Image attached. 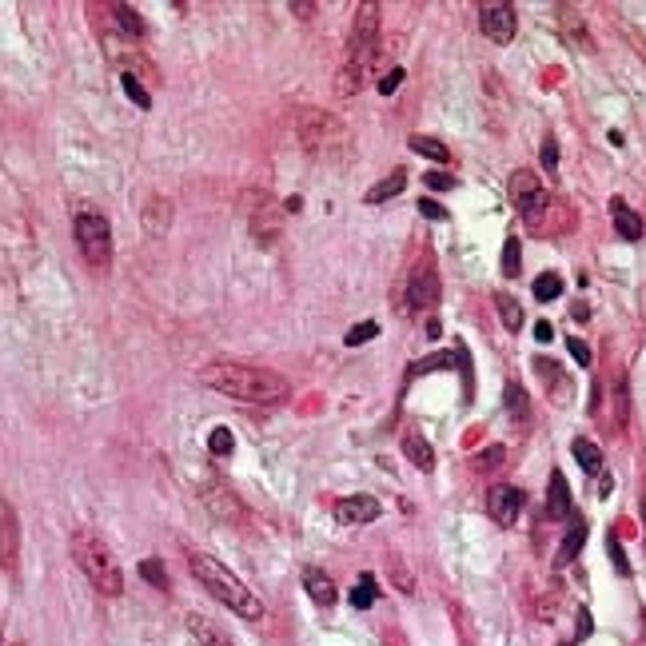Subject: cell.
I'll list each match as a JSON object with an SVG mask.
<instances>
[{"label":"cell","instance_id":"6da1fadb","mask_svg":"<svg viewBox=\"0 0 646 646\" xmlns=\"http://www.w3.org/2000/svg\"><path fill=\"white\" fill-rule=\"evenodd\" d=\"M196 379H200L208 391L228 395V399H236V403H284V399L292 395V383H288L280 371H268V367H256V363L220 359V363H208Z\"/></svg>","mask_w":646,"mask_h":646},{"label":"cell","instance_id":"7a4b0ae2","mask_svg":"<svg viewBox=\"0 0 646 646\" xmlns=\"http://www.w3.org/2000/svg\"><path fill=\"white\" fill-rule=\"evenodd\" d=\"M375 48H379V4H359L355 8V20H351V36H347V52H343V64H339V76H335V92L339 96H355L371 72V60H375Z\"/></svg>","mask_w":646,"mask_h":646},{"label":"cell","instance_id":"3957f363","mask_svg":"<svg viewBox=\"0 0 646 646\" xmlns=\"http://www.w3.org/2000/svg\"><path fill=\"white\" fill-rule=\"evenodd\" d=\"M188 567H192V575H196V583L216 599V603H224L228 611H236L240 619H264V603H260V595H252V587H244L224 563H216L212 555H204V551H196V555H188Z\"/></svg>","mask_w":646,"mask_h":646},{"label":"cell","instance_id":"277c9868","mask_svg":"<svg viewBox=\"0 0 646 646\" xmlns=\"http://www.w3.org/2000/svg\"><path fill=\"white\" fill-rule=\"evenodd\" d=\"M68 551H72V559H76V567L84 571V579L100 591V595H108V599H116V595H124V571L116 567V559H112V551H108V543L96 535V531H88V527H80V531H72V539H68Z\"/></svg>","mask_w":646,"mask_h":646},{"label":"cell","instance_id":"5b68a950","mask_svg":"<svg viewBox=\"0 0 646 646\" xmlns=\"http://www.w3.org/2000/svg\"><path fill=\"white\" fill-rule=\"evenodd\" d=\"M72 236H76L80 256L88 260V268L104 272V268L112 264V224H108L100 212L80 208L76 220H72Z\"/></svg>","mask_w":646,"mask_h":646},{"label":"cell","instance_id":"8992f818","mask_svg":"<svg viewBox=\"0 0 646 646\" xmlns=\"http://www.w3.org/2000/svg\"><path fill=\"white\" fill-rule=\"evenodd\" d=\"M300 140H304V148L316 152V156H335L339 148H347L343 124H339L331 112H323V108H304V112H300Z\"/></svg>","mask_w":646,"mask_h":646},{"label":"cell","instance_id":"52a82bcc","mask_svg":"<svg viewBox=\"0 0 646 646\" xmlns=\"http://www.w3.org/2000/svg\"><path fill=\"white\" fill-rule=\"evenodd\" d=\"M511 204L519 208V216H523L527 224H535V220L547 212V188L539 184L535 172L519 168V172L511 176Z\"/></svg>","mask_w":646,"mask_h":646},{"label":"cell","instance_id":"ba28073f","mask_svg":"<svg viewBox=\"0 0 646 646\" xmlns=\"http://www.w3.org/2000/svg\"><path fill=\"white\" fill-rule=\"evenodd\" d=\"M479 28H483V36H487V40H495V44H511V40H515V28H519L515 4H507V0H491V4H483V8H479Z\"/></svg>","mask_w":646,"mask_h":646},{"label":"cell","instance_id":"9c48e42d","mask_svg":"<svg viewBox=\"0 0 646 646\" xmlns=\"http://www.w3.org/2000/svg\"><path fill=\"white\" fill-rule=\"evenodd\" d=\"M252 236H256V244H264V248H272L280 236H284V220H280V208H276V200L268 196V192H260V200L252 204Z\"/></svg>","mask_w":646,"mask_h":646},{"label":"cell","instance_id":"30bf717a","mask_svg":"<svg viewBox=\"0 0 646 646\" xmlns=\"http://www.w3.org/2000/svg\"><path fill=\"white\" fill-rule=\"evenodd\" d=\"M407 304L411 312H431L439 304V276L431 264H419L411 272V284H407Z\"/></svg>","mask_w":646,"mask_h":646},{"label":"cell","instance_id":"8fae6325","mask_svg":"<svg viewBox=\"0 0 646 646\" xmlns=\"http://www.w3.org/2000/svg\"><path fill=\"white\" fill-rule=\"evenodd\" d=\"M519 511H523V491H519V487L499 483V487L487 491V515H491L499 527H511V523L519 519Z\"/></svg>","mask_w":646,"mask_h":646},{"label":"cell","instance_id":"7c38bea8","mask_svg":"<svg viewBox=\"0 0 646 646\" xmlns=\"http://www.w3.org/2000/svg\"><path fill=\"white\" fill-rule=\"evenodd\" d=\"M379 499H371V495H347V499H339L335 503V519L343 523V527H367V523H375L379 519Z\"/></svg>","mask_w":646,"mask_h":646},{"label":"cell","instance_id":"4fadbf2b","mask_svg":"<svg viewBox=\"0 0 646 646\" xmlns=\"http://www.w3.org/2000/svg\"><path fill=\"white\" fill-rule=\"evenodd\" d=\"M543 515L551 523H571L575 519V499H571V487H567V475L563 471H551V491H547Z\"/></svg>","mask_w":646,"mask_h":646},{"label":"cell","instance_id":"5bb4252c","mask_svg":"<svg viewBox=\"0 0 646 646\" xmlns=\"http://www.w3.org/2000/svg\"><path fill=\"white\" fill-rule=\"evenodd\" d=\"M611 220H615V232L623 236V240H643V216L627 204V200H611Z\"/></svg>","mask_w":646,"mask_h":646},{"label":"cell","instance_id":"9a60e30c","mask_svg":"<svg viewBox=\"0 0 646 646\" xmlns=\"http://www.w3.org/2000/svg\"><path fill=\"white\" fill-rule=\"evenodd\" d=\"M583 543H587V519H583V515H575V519H571V527H567V539H563V547H559V555H555V563H559V567H571V563L579 559Z\"/></svg>","mask_w":646,"mask_h":646},{"label":"cell","instance_id":"2e32d148","mask_svg":"<svg viewBox=\"0 0 646 646\" xmlns=\"http://www.w3.org/2000/svg\"><path fill=\"white\" fill-rule=\"evenodd\" d=\"M188 635L200 646H236L212 619H204V615H188Z\"/></svg>","mask_w":646,"mask_h":646},{"label":"cell","instance_id":"e0dca14e","mask_svg":"<svg viewBox=\"0 0 646 646\" xmlns=\"http://www.w3.org/2000/svg\"><path fill=\"white\" fill-rule=\"evenodd\" d=\"M403 188H407V172H403V168H395L391 176H383L379 184H371L363 200H367V204H387V200H395Z\"/></svg>","mask_w":646,"mask_h":646},{"label":"cell","instance_id":"ac0fdd59","mask_svg":"<svg viewBox=\"0 0 646 646\" xmlns=\"http://www.w3.org/2000/svg\"><path fill=\"white\" fill-rule=\"evenodd\" d=\"M12 555H16V511L0 495V563H8Z\"/></svg>","mask_w":646,"mask_h":646},{"label":"cell","instance_id":"d6986e66","mask_svg":"<svg viewBox=\"0 0 646 646\" xmlns=\"http://www.w3.org/2000/svg\"><path fill=\"white\" fill-rule=\"evenodd\" d=\"M403 451H407L411 467H419L423 475L435 471V451H431V443H427L423 435H407V439H403Z\"/></svg>","mask_w":646,"mask_h":646},{"label":"cell","instance_id":"ffe728a7","mask_svg":"<svg viewBox=\"0 0 646 646\" xmlns=\"http://www.w3.org/2000/svg\"><path fill=\"white\" fill-rule=\"evenodd\" d=\"M304 587H308V595H312V603H320V607H331L335 603V587H331V579L316 571V567H308L304 571Z\"/></svg>","mask_w":646,"mask_h":646},{"label":"cell","instance_id":"44dd1931","mask_svg":"<svg viewBox=\"0 0 646 646\" xmlns=\"http://www.w3.org/2000/svg\"><path fill=\"white\" fill-rule=\"evenodd\" d=\"M571 455L579 459V467H583V471L603 475V451H599V443H591V439H575V443H571Z\"/></svg>","mask_w":646,"mask_h":646},{"label":"cell","instance_id":"7402d4cb","mask_svg":"<svg viewBox=\"0 0 646 646\" xmlns=\"http://www.w3.org/2000/svg\"><path fill=\"white\" fill-rule=\"evenodd\" d=\"M411 152H415V156H427V160H435V164L451 160L447 144H443V140H435V136H411Z\"/></svg>","mask_w":646,"mask_h":646},{"label":"cell","instance_id":"603a6c76","mask_svg":"<svg viewBox=\"0 0 646 646\" xmlns=\"http://www.w3.org/2000/svg\"><path fill=\"white\" fill-rule=\"evenodd\" d=\"M503 403H507V411L519 419V423H527L531 419V407H527V391L519 387V383H507L503 387Z\"/></svg>","mask_w":646,"mask_h":646},{"label":"cell","instance_id":"cb8c5ba5","mask_svg":"<svg viewBox=\"0 0 646 646\" xmlns=\"http://www.w3.org/2000/svg\"><path fill=\"white\" fill-rule=\"evenodd\" d=\"M531 292H535V300H543V304H551V300H559L563 296V276H555V272H543L535 284H531Z\"/></svg>","mask_w":646,"mask_h":646},{"label":"cell","instance_id":"d4e9b609","mask_svg":"<svg viewBox=\"0 0 646 646\" xmlns=\"http://www.w3.org/2000/svg\"><path fill=\"white\" fill-rule=\"evenodd\" d=\"M495 308H499V320H503L507 331H519L523 327V312H519V304L507 292H495Z\"/></svg>","mask_w":646,"mask_h":646},{"label":"cell","instance_id":"484cf974","mask_svg":"<svg viewBox=\"0 0 646 646\" xmlns=\"http://www.w3.org/2000/svg\"><path fill=\"white\" fill-rule=\"evenodd\" d=\"M559 20H563L567 36L575 40V48H579V44H583V48H591V36H587V28H583V16L575 20V8H567V4H563V8H559Z\"/></svg>","mask_w":646,"mask_h":646},{"label":"cell","instance_id":"4316f807","mask_svg":"<svg viewBox=\"0 0 646 646\" xmlns=\"http://www.w3.org/2000/svg\"><path fill=\"white\" fill-rule=\"evenodd\" d=\"M379 599V587H375V575L367 571V575H359V587L351 591V607H359V611H367L371 603Z\"/></svg>","mask_w":646,"mask_h":646},{"label":"cell","instance_id":"83f0119b","mask_svg":"<svg viewBox=\"0 0 646 646\" xmlns=\"http://www.w3.org/2000/svg\"><path fill=\"white\" fill-rule=\"evenodd\" d=\"M112 12H116V20H120V28L128 36H144V20H140V12L132 4H112Z\"/></svg>","mask_w":646,"mask_h":646},{"label":"cell","instance_id":"f1b7e54d","mask_svg":"<svg viewBox=\"0 0 646 646\" xmlns=\"http://www.w3.org/2000/svg\"><path fill=\"white\" fill-rule=\"evenodd\" d=\"M232 447H236V435H232L228 427H212V435H208V451H212L216 459H224V455H232Z\"/></svg>","mask_w":646,"mask_h":646},{"label":"cell","instance_id":"f546056e","mask_svg":"<svg viewBox=\"0 0 646 646\" xmlns=\"http://www.w3.org/2000/svg\"><path fill=\"white\" fill-rule=\"evenodd\" d=\"M519 264H523L519 236H507V244H503V276H519Z\"/></svg>","mask_w":646,"mask_h":646},{"label":"cell","instance_id":"4dcf8cb0","mask_svg":"<svg viewBox=\"0 0 646 646\" xmlns=\"http://www.w3.org/2000/svg\"><path fill=\"white\" fill-rule=\"evenodd\" d=\"M120 84H124V92H128L140 108H152V96H148V88L140 84V76H136V72H124V76H120Z\"/></svg>","mask_w":646,"mask_h":646},{"label":"cell","instance_id":"1f68e13d","mask_svg":"<svg viewBox=\"0 0 646 646\" xmlns=\"http://www.w3.org/2000/svg\"><path fill=\"white\" fill-rule=\"evenodd\" d=\"M140 579H148L152 587H168V571H164L160 559H144L140 563Z\"/></svg>","mask_w":646,"mask_h":646},{"label":"cell","instance_id":"d6a6232c","mask_svg":"<svg viewBox=\"0 0 646 646\" xmlns=\"http://www.w3.org/2000/svg\"><path fill=\"white\" fill-rule=\"evenodd\" d=\"M375 331H379V327H375L371 320L355 323V327L347 331V347H355V343H367V339H375Z\"/></svg>","mask_w":646,"mask_h":646},{"label":"cell","instance_id":"836d02e7","mask_svg":"<svg viewBox=\"0 0 646 646\" xmlns=\"http://www.w3.org/2000/svg\"><path fill=\"white\" fill-rule=\"evenodd\" d=\"M539 160H543V168H547V172H559V144H555L551 136L543 140V148H539Z\"/></svg>","mask_w":646,"mask_h":646},{"label":"cell","instance_id":"e575fe53","mask_svg":"<svg viewBox=\"0 0 646 646\" xmlns=\"http://www.w3.org/2000/svg\"><path fill=\"white\" fill-rule=\"evenodd\" d=\"M567 351L575 355V363H579V367H591V347H587L579 335H571V339H567Z\"/></svg>","mask_w":646,"mask_h":646},{"label":"cell","instance_id":"d590c367","mask_svg":"<svg viewBox=\"0 0 646 646\" xmlns=\"http://www.w3.org/2000/svg\"><path fill=\"white\" fill-rule=\"evenodd\" d=\"M607 551H611V559H615V567H619V575H631V563H627V555H623V543L611 535L607 539Z\"/></svg>","mask_w":646,"mask_h":646},{"label":"cell","instance_id":"8d00e7d4","mask_svg":"<svg viewBox=\"0 0 646 646\" xmlns=\"http://www.w3.org/2000/svg\"><path fill=\"white\" fill-rule=\"evenodd\" d=\"M615 403H619V415H615V427L627 423V379H619V391H615Z\"/></svg>","mask_w":646,"mask_h":646},{"label":"cell","instance_id":"74e56055","mask_svg":"<svg viewBox=\"0 0 646 646\" xmlns=\"http://www.w3.org/2000/svg\"><path fill=\"white\" fill-rule=\"evenodd\" d=\"M399 80H403V68H391V72L379 80V92H383V96H391V92L399 88Z\"/></svg>","mask_w":646,"mask_h":646},{"label":"cell","instance_id":"f35d334b","mask_svg":"<svg viewBox=\"0 0 646 646\" xmlns=\"http://www.w3.org/2000/svg\"><path fill=\"white\" fill-rule=\"evenodd\" d=\"M419 212H423L427 220H447V208H439L435 200H419Z\"/></svg>","mask_w":646,"mask_h":646},{"label":"cell","instance_id":"ab89813d","mask_svg":"<svg viewBox=\"0 0 646 646\" xmlns=\"http://www.w3.org/2000/svg\"><path fill=\"white\" fill-rule=\"evenodd\" d=\"M427 184H431L435 192H443V188H455V176H447V172H431V176H427Z\"/></svg>","mask_w":646,"mask_h":646},{"label":"cell","instance_id":"60d3db41","mask_svg":"<svg viewBox=\"0 0 646 646\" xmlns=\"http://www.w3.org/2000/svg\"><path fill=\"white\" fill-rule=\"evenodd\" d=\"M575 635H579V639H587V635H591V611H579V619H575Z\"/></svg>","mask_w":646,"mask_h":646},{"label":"cell","instance_id":"b9f144b4","mask_svg":"<svg viewBox=\"0 0 646 646\" xmlns=\"http://www.w3.org/2000/svg\"><path fill=\"white\" fill-rule=\"evenodd\" d=\"M479 463H483V467H499V463H503V447H491V451H487Z\"/></svg>","mask_w":646,"mask_h":646},{"label":"cell","instance_id":"7bdbcfd3","mask_svg":"<svg viewBox=\"0 0 646 646\" xmlns=\"http://www.w3.org/2000/svg\"><path fill=\"white\" fill-rule=\"evenodd\" d=\"M535 339H539V343H551V339H555V327H551V323H539V327H535Z\"/></svg>","mask_w":646,"mask_h":646},{"label":"cell","instance_id":"ee69618b","mask_svg":"<svg viewBox=\"0 0 646 646\" xmlns=\"http://www.w3.org/2000/svg\"><path fill=\"white\" fill-rule=\"evenodd\" d=\"M284 208H288V212H300V208H304V200H300V196H292V200H284Z\"/></svg>","mask_w":646,"mask_h":646},{"label":"cell","instance_id":"f6af8a7d","mask_svg":"<svg viewBox=\"0 0 646 646\" xmlns=\"http://www.w3.org/2000/svg\"><path fill=\"white\" fill-rule=\"evenodd\" d=\"M643 523H646V491H643Z\"/></svg>","mask_w":646,"mask_h":646},{"label":"cell","instance_id":"bcb514c9","mask_svg":"<svg viewBox=\"0 0 646 646\" xmlns=\"http://www.w3.org/2000/svg\"><path fill=\"white\" fill-rule=\"evenodd\" d=\"M16 646H24V643H16Z\"/></svg>","mask_w":646,"mask_h":646},{"label":"cell","instance_id":"7dc6e473","mask_svg":"<svg viewBox=\"0 0 646 646\" xmlns=\"http://www.w3.org/2000/svg\"><path fill=\"white\" fill-rule=\"evenodd\" d=\"M563 646H567V643H563Z\"/></svg>","mask_w":646,"mask_h":646}]
</instances>
